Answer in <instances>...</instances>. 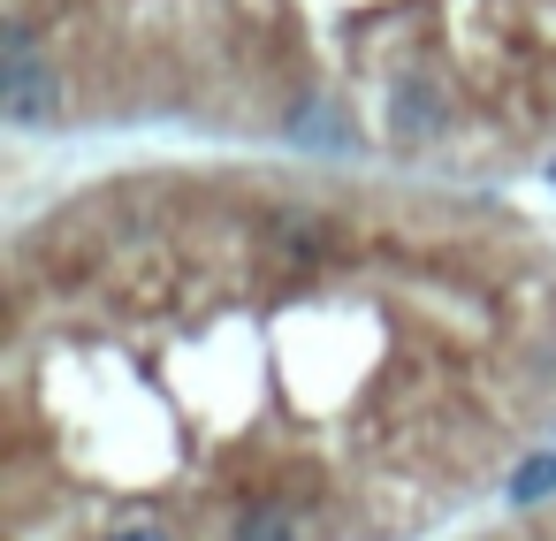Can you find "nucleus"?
Segmentation results:
<instances>
[{
  "instance_id": "nucleus-1",
  "label": "nucleus",
  "mask_w": 556,
  "mask_h": 541,
  "mask_svg": "<svg viewBox=\"0 0 556 541\" xmlns=\"http://www.w3.org/2000/svg\"><path fill=\"white\" fill-rule=\"evenodd\" d=\"M556 442V229L495 184L130 153L9 229V541H442Z\"/></svg>"
},
{
  "instance_id": "nucleus-2",
  "label": "nucleus",
  "mask_w": 556,
  "mask_h": 541,
  "mask_svg": "<svg viewBox=\"0 0 556 541\" xmlns=\"http://www.w3.org/2000/svg\"><path fill=\"white\" fill-rule=\"evenodd\" d=\"M0 115L503 191L556 153V0H0Z\"/></svg>"
}]
</instances>
